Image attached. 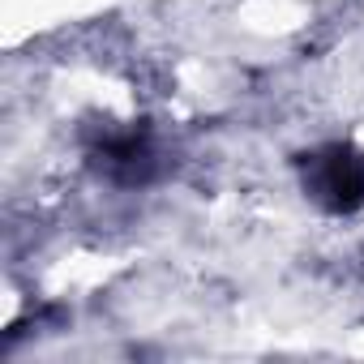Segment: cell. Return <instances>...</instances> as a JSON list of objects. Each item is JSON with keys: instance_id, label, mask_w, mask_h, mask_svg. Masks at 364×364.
<instances>
[{"instance_id": "6da1fadb", "label": "cell", "mask_w": 364, "mask_h": 364, "mask_svg": "<svg viewBox=\"0 0 364 364\" xmlns=\"http://www.w3.org/2000/svg\"><path fill=\"white\" fill-rule=\"evenodd\" d=\"M317 189H321V202L334 210V215H351L364 206V159L351 154V150H330L321 159V176H317Z\"/></svg>"}]
</instances>
